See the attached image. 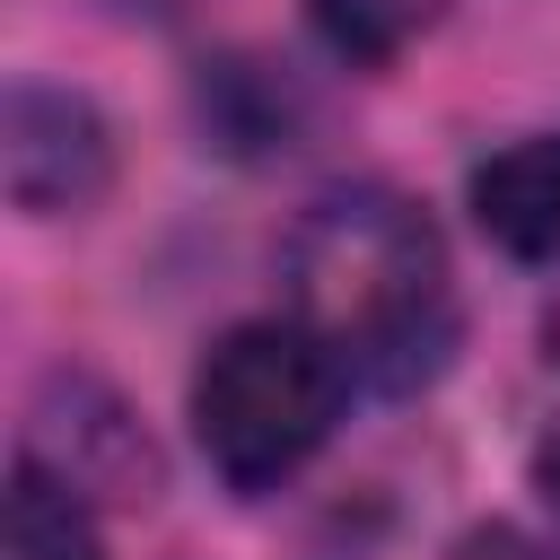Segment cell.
Returning a JSON list of instances; mask_svg holds the SVG:
<instances>
[{"mask_svg":"<svg viewBox=\"0 0 560 560\" xmlns=\"http://www.w3.org/2000/svg\"><path fill=\"white\" fill-rule=\"evenodd\" d=\"M472 228L516 262H560V131L508 140L472 166Z\"/></svg>","mask_w":560,"mask_h":560,"instance_id":"obj_4","label":"cell"},{"mask_svg":"<svg viewBox=\"0 0 560 560\" xmlns=\"http://www.w3.org/2000/svg\"><path fill=\"white\" fill-rule=\"evenodd\" d=\"M542 341H551V359H560V306H551V324H542Z\"/></svg>","mask_w":560,"mask_h":560,"instance_id":"obj_9","label":"cell"},{"mask_svg":"<svg viewBox=\"0 0 560 560\" xmlns=\"http://www.w3.org/2000/svg\"><path fill=\"white\" fill-rule=\"evenodd\" d=\"M0 560H105L96 551V525H88V499L52 464H35V455H18V472H9Z\"/></svg>","mask_w":560,"mask_h":560,"instance_id":"obj_5","label":"cell"},{"mask_svg":"<svg viewBox=\"0 0 560 560\" xmlns=\"http://www.w3.org/2000/svg\"><path fill=\"white\" fill-rule=\"evenodd\" d=\"M446 560H551V551L534 534H516V525H472V534L446 542Z\"/></svg>","mask_w":560,"mask_h":560,"instance_id":"obj_7","label":"cell"},{"mask_svg":"<svg viewBox=\"0 0 560 560\" xmlns=\"http://www.w3.org/2000/svg\"><path fill=\"white\" fill-rule=\"evenodd\" d=\"M306 9H315L324 44H332L341 61H394L411 35L438 26L446 0H306Z\"/></svg>","mask_w":560,"mask_h":560,"instance_id":"obj_6","label":"cell"},{"mask_svg":"<svg viewBox=\"0 0 560 560\" xmlns=\"http://www.w3.org/2000/svg\"><path fill=\"white\" fill-rule=\"evenodd\" d=\"M534 490H542V508H551V525H560V429L534 446Z\"/></svg>","mask_w":560,"mask_h":560,"instance_id":"obj_8","label":"cell"},{"mask_svg":"<svg viewBox=\"0 0 560 560\" xmlns=\"http://www.w3.org/2000/svg\"><path fill=\"white\" fill-rule=\"evenodd\" d=\"M0 175H9V201L18 210H88L114 175V140L96 122L88 96L70 88H9V114H0Z\"/></svg>","mask_w":560,"mask_h":560,"instance_id":"obj_3","label":"cell"},{"mask_svg":"<svg viewBox=\"0 0 560 560\" xmlns=\"http://www.w3.org/2000/svg\"><path fill=\"white\" fill-rule=\"evenodd\" d=\"M280 280H289V324H306L350 385L402 394L446 359V332H455L446 245L385 184L324 192L289 228Z\"/></svg>","mask_w":560,"mask_h":560,"instance_id":"obj_1","label":"cell"},{"mask_svg":"<svg viewBox=\"0 0 560 560\" xmlns=\"http://www.w3.org/2000/svg\"><path fill=\"white\" fill-rule=\"evenodd\" d=\"M341 385L306 324H236L192 368V446L228 490H280L332 438Z\"/></svg>","mask_w":560,"mask_h":560,"instance_id":"obj_2","label":"cell"}]
</instances>
